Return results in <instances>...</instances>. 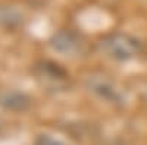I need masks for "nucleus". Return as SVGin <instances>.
Segmentation results:
<instances>
[{
  "label": "nucleus",
  "mask_w": 147,
  "mask_h": 145,
  "mask_svg": "<svg viewBox=\"0 0 147 145\" xmlns=\"http://www.w3.org/2000/svg\"><path fill=\"white\" fill-rule=\"evenodd\" d=\"M49 43H50V47L56 53L62 56H69V57L80 56L85 48V43L82 37L80 34L74 32L72 29H60L55 32Z\"/></svg>",
  "instance_id": "3"
},
{
  "label": "nucleus",
  "mask_w": 147,
  "mask_h": 145,
  "mask_svg": "<svg viewBox=\"0 0 147 145\" xmlns=\"http://www.w3.org/2000/svg\"><path fill=\"white\" fill-rule=\"evenodd\" d=\"M34 145H66L65 142H62L60 139L52 136V135H47V134H41L35 138Z\"/></svg>",
  "instance_id": "7"
},
{
  "label": "nucleus",
  "mask_w": 147,
  "mask_h": 145,
  "mask_svg": "<svg viewBox=\"0 0 147 145\" xmlns=\"http://www.w3.org/2000/svg\"><path fill=\"white\" fill-rule=\"evenodd\" d=\"M87 87L90 88L91 92H94L97 97H100L105 101L110 103H122V95L121 92L115 88L112 82H109L107 79L102 76H90L87 81Z\"/></svg>",
  "instance_id": "4"
},
{
  "label": "nucleus",
  "mask_w": 147,
  "mask_h": 145,
  "mask_svg": "<svg viewBox=\"0 0 147 145\" xmlns=\"http://www.w3.org/2000/svg\"><path fill=\"white\" fill-rule=\"evenodd\" d=\"M0 106L9 112L22 113L30 108L31 98L21 91L15 90H5L0 92Z\"/></svg>",
  "instance_id": "5"
},
{
  "label": "nucleus",
  "mask_w": 147,
  "mask_h": 145,
  "mask_svg": "<svg viewBox=\"0 0 147 145\" xmlns=\"http://www.w3.org/2000/svg\"><path fill=\"white\" fill-rule=\"evenodd\" d=\"M99 50L115 62H128L143 51V44L129 34L112 32L99 41Z\"/></svg>",
  "instance_id": "1"
},
{
  "label": "nucleus",
  "mask_w": 147,
  "mask_h": 145,
  "mask_svg": "<svg viewBox=\"0 0 147 145\" xmlns=\"http://www.w3.org/2000/svg\"><path fill=\"white\" fill-rule=\"evenodd\" d=\"M21 23H22V15L16 7L0 3V27L15 28Z\"/></svg>",
  "instance_id": "6"
},
{
  "label": "nucleus",
  "mask_w": 147,
  "mask_h": 145,
  "mask_svg": "<svg viewBox=\"0 0 147 145\" xmlns=\"http://www.w3.org/2000/svg\"><path fill=\"white\" fill-rule=\"evenodd\" d=\"M0 126H2V120H0Z\"/></svg>",
  "instance_id": "8"
},
{
  "label": "nucleus",
  "mask_w": 147,
  "mask_h": 145,
  "mask_svg": "<svg viewBox=\"0 0 147 145\" xmlns=\"http://www.w3.org/2000/svg\"><path fill=\"white\" fill-rule=\"evenodd\" d=\"M34 75L43 87L50 90H62L69 81L68 72L52 60H41L34 66Z\"/></svg>",
  "instance_id": "2"
}]
</instances>
